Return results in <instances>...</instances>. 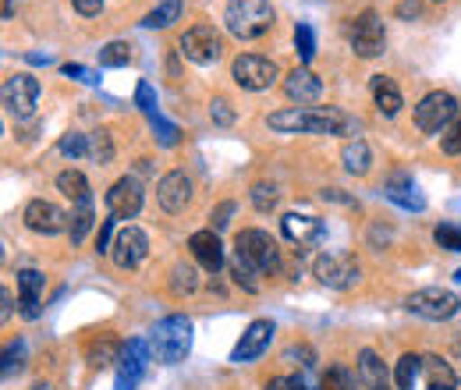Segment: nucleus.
<instances>
[{
    "label": "nucleus",
    "instance_id": "nucleus-43",
    "mask_svg": "<svg viewBox=\"0 0 461 390\" xmlns=\"http://www.w3.org/2000/svg\"><path fill=\"white\" fill-rule=\"evenodd\" d=\"M135 104H139V111L142 113H157V93H153V86L149 82H139V89H135Z\"/></svg>",
    "mask_w": 461,
    "mask_h": 390
},
{
    "label": "nucleus",
    "instance_id": "nucleus-3",
    "mask_svg": "<svg viewBox=\"0 0 461 390\" xmlns=\"http://www.w3.org/2000/svg\"><path fill=\"white\" fill-rule=\"evenodd\" d=\"M188 348H192V323H188L185 316H167V320H160V323L153 327V334H149V351H153L157 362H164V366L181 362V358L188 355Z\"/></svg>",
    "mask_w": 461,
    "mask_h": 390
},
{
    "label": "nucleus",
    "instance_id": "nucleus-41",
    "mask_svg": "<svg viewBox=\"0 0 461 390\" xmlns=\"http://www.w3.org/2000/svg\"><path fill=\"white\" fill-rule=\"evenodd\" d=\"M433 238H437V245H440V249H447V252H461V227L458 223H440V227L433 231Z\"/></svg>",
    "mask_w": 461,
    "mask_h": 390
},
{
    "label": "nucleus",
    "instance_id": "nucleus-6",
    "mask_svg": "<svg viewBox=\"0 0 461 390\" xmlns=\"http://www.w3.org/2000/svg\"><path fill=\"white\" fill-rule=\"evenodd\" d=\"M458 295L447 287H422V291L404 298V309L422 316V320H451L458 313Z\"/></svg>",
    "mask_w": 461,
    "mask_h": 390
},
{
    "label": "nucleus",
    "instance_id": "nucleus-37",
    "mask_svg": "<svg viewBox=\"0 0 461 390\" xmlns=\"http://www.w3.org/2000/svg\"><path fill=\"white\" fill-rule=\"evenodd\" d=\"M277 199H281V195H277L274 185H267V181H256V185H252V206H256L259 213H270V210L277 206Z\"/></svg>",
    "mask_w": 461,
    "mask_h": 390
},
{
    "label": "nucleus",
    "instance_id": "nucleus-45",
    "mask_svg": "<svg viewBox=\"0 0 461 390\" xmlns=\"http://www.w3.org/2000/svg\"><path fill=\"white\" fill-rule=\"evenodd\" d=\"M114 221L117 217H107V221L100 223V234H96V252H111V234H114Z\"/></svg>",
    "mask_w": 461,
    "mask_h": 390
},
{
    "label": "nucleus",
    "instance_id": "nucleus-50",
    "mask_svg": "<svg viewBox=\"0 0 461 390\" xmlns=\"http://www.w3.org/2000/svg\"><path fill=\"white\" fill-rule=\"evenodd\" d=\"M398 14H402V18H408V14L415 18V14H419V4H415V0H404V4H398Z\"/></svg>",
    "mask_w": 461,
    "mask_h": 390
},
{
    "label": "nucleus",
    "instance_id": "nucleus-42",
    "mask_svg": "<svg viewBox=\"0 0 461 390\" xmlns=\"http://www.w3.org/2000/svg\"><path fill=\"white\" fill-rule=\"evenodd\" d=\"M440 146H444L447 157H458L461 153V111H458V117L447 124V132L440 135Z\"/></svg>",
    "mask_w": 461,
    "mask_h": 390
},
{
    "label": "nucleus",
    "instance_id": "nucleus-1",
    "mask_svg": "<svg viewBox=\"0 0 461 390\" xmlns=\"http://www.w3.org/2000/svg\"><path fill=\"white\" fill-rule=\"evenodd\" d=\"M274 132L285 135H348L355 132V121L338 107H288L267 117Z\"/></svg>",
    "mask_w": 461,
    "mask_h": 390
},
{
    "label": "nucleus",
    "instance_id": "nucleus-10",
    "mask_svg": "<svg viewBox=\"0 0 461 390\" xmlns=\"http://www.w3.org/2000/svg\"><path fill=\"white\" fill-rule=\"evenodd\" d=\"M146 256H149V238H146V231H139V227L117 231L114 245H111V259H114L117 270H139Z\"/></svg>",
    "mask_w": 461,
    "mask_h": 390
},
{
    "label": "nucleus",
    "instance_id": "nucleus-21",
    "mask_svg": "<svg viewBox=\"0 0 461 390\" xmlns=\"http://www.w3.org/2000/svg\"><path fill=\"white\" fill-rule=\"evenodd\" d=\"M281 231H285L288 241H294L298 249H305V245H316V241L323 238V221L305 217V213H288V217L281 221Z\"/></svg>",
    "mask_w": 461,
    "mask_h": 390
},
{
    "label": "nucleus",
    "instance_id": "nucleus-12",
    "mask_svg": "<svg viewBox=\"0 0 461 390\" xmlns=\"http://www.w3.org/2000/svg\"><path fill=\"white\" fill-rule=\"evenodd\" d=\"M149 344L146 340H128L124 351H121V362H117V380L114 390H135L142 373H146V362H149Z\"/></svg>",
    "mask_w": 461,
    "mask_h": 390
},
{
    "label": "nucleus",
    "instance_id": "nucleus-25",
    "mask_svg": "<svg viewBox=\"0 0 461 390\" xmlns=\"http://www.w3.org/2000/svg\"><path fill=\"white\" fill-rule=\"evenodd\" d=\"M341 160H345V170L348 174H369V168H373V153H369V146L362 142V139H351V142H345V150H341Z\"/></svg>",
    "mask_w": 461,
    "mask_h": 390
},
{
    "label": "nucleus",
    "instance_id": "nucleus-18",
    "mask_svg": "<svg viewBox=\"0 0 461 390\" xmlns=\"http://www.w3.org/2000/svg\"><path fill=\"white\" fill-rule=\"evenodd\" d=\"M285 93H288V100H294L298 107H309V104H316L323 96V78L312 75L309 68H294L288 78H285Z\"/></svg>",
    "mask_w": 461,
    "mask_h": 390
},
{
    "label": "nucleus",
    "instance_id": "nucleus-38",
    "mask_svg": "<svg viewBox=\"0 0 461 390\" xmlns=\"http://www.w3.org/2000/svg\"><path fill=\"white\" fill-rule=\"evenodd\" d=\"M294 50L302 57V64H312V57H316V36H312V29L305 22L294 29Z\"/></svg>",
    "mask_w": 461,
    "mask_h": 390
},
{
    "label": "nucleus",
    "instance_id": "nucleus-17",
    "mask_svg": "<svg viewBox=\"0 0 461 390\" xmlns=\"http://www.w3.org/2000/svg\"><path fill=\"white\" fill-rule=\"evenodd\" d=\"M157 199H160V210L164 213H181L192 199V181L185 177V170H171L160 177L157 185Z\"/></svg>",
    "mask_w": 461,
    "mask_h": 390
},
{
    "label": "nucleus",
    "instance_id": "nucleus-14",
    "mask_svg": "<svg viewBox=\"0 0 461 390\" xmlns=\"http://www.w3.org/2000/svg\"><path fill=\"white\" fill-rule=\"evenodd\" d=\"M22 221L36 234H60L68 227V213L60 206H54V203H47V199H32L25 206V213H22Z\"/></svg>",
    "mask_w": 461,
    "mask_h": 390
},
{
    "label": "nucleus",
    "instance_id": "nucleus-46",
    "mask_svg": "<svg viewBox=\"0 0 461 390\" xmlns=\"http://www.w3.org/2000/svg\"><path fill=\"white\" fill-rule=\"evenodd\" d=\"M210 113H213V121H217V124H224V128H228L230 121H234V113H230V107H228V100H213V104H210Z\"/></svg>",
    "mask_w": 461,
    "mask_h": 390
},
{
    "label": "nucleus",
    "instance_id": "nucleus-20",
    "mask_svg": "<svg viewBox=\"0 0 461 390\" xmlns=\"http://www.w3.org/2000/svg\"><path fill=\"white\" fill-rule=\"evenodd\" d=\"M188 249H192V256L199 259L203 270L217 274V270L224 267V245H221L217 231H195V234L188 238Z\"/></svg>",
    "mask_w": 461,
    "mask_h": 390
},
{
    "label": "nucleus",
    "instance_id": "nucleus-33",
    "mask_svg": "<svg viewBox=\"0 0 461 390\" xmlns=\"http://www.w3.org/2000/svg\"><path fill=\"white\" fill-rule=\"evenodd\" d=\"M256 267L252 263H245L238 252H234V263H230V277H234V284H241L245 291H259V280H256Z\"/></svg>",
    "mask_w": 461,
    "mask_h": 390
},
{
    "label": "nucleus",
    "instance_id": "nucleus-35",
    "mask_svg": "<svg viewBox=\"0 0 461 390\" xmlns=\"http://www.w3.org/2000/svg\"><path fill=\"white\" fill-rule=\"evenodd\" d=\"M128 60H131V47L121 43V40L107 43V47H100V64H104V68H124Z\"/></svg>",
    "mask_w": 461,
    "mask_h": 390
},
{
    "label": "nucleus",
    "instance_id": "nucleus-40",
    "mask_svg": "<svg viewBox=\"0 0 461 390\" xmlns=\"http://www.w3.org/2000/svg\"><path fill=\"white\" fill-rule=\"evenodd\" d=\"M171 287H174V295H188V291H195L199 287V277H195V270L192 267H185V263H177L174 267V274H171Z\"/></svg>",
    "mask_w": 461,
    "mask_h": 390
},
{
    "label": "nucleus",
    "instance_id": "nucleus-9",
    "mask_svg": "<svg viewBox=\"0 0 461 390\" xmlns=\"http://www.w3.org/2000/svg\"><path fill=\"white\" fill-rule=\"evenodd\" d=\"M177 47H181V54L188 57L192 64H213V60L224 57V40H221V32H217L213 25H195V29H188Z\"/></svg>",
    "mask_w": 461,
    "mask_h": 390
},
{
    "label": "nucleus",
    "instance_id": "nucleus-47",
    "mask_svg": "<svg viewBox=\"0 0 461 390\" xmlns=\"http://www.w3.org/2000/svg\"><path fill=\"white\" fill-rule=\"evenodd\" d=\"M64 75H68V78H78V82H89V86L96 82V75H93V71H86L82 64H64Z\"/></svg>",
    "mask_w": 461,
    "mask_h": 390
},
{
    "label": "nucleus",
    "instance_id": "nucleus-32",
    "mask_svg": "<svg viewBox=\"0 0 461 390\" xmlns=\"http://www.w3.org/2000/svg\"><path fill=\"white\" fill-rule=\"evenodd\" d=\"M58 150H60V157H71V160H78V157H89V135L68 132V135H60Z\"/></svg>",
    "mask_w": 461,
    "mask_h": 390
},
{
    "label": "nucleus",
    "instance_id": "nucleus-7",
    "mask_svg": "<svg viewBox=\"0 0 461 390\" xmlns=\"http://www.w3.org/2000/svg\"><path fill=\"white\" fill-rule=\"evenodd\" d=\"M230 75L238 82V89H249V93H263L277 82V64L270 57H259V54H241L234 64H230Z\"/></svg>",
    "mask_w": 461,
    "mask_h": 390
},
{
    "label": "nucleus",
    "instance_id": "nucleus-4",
    "mask_svg": "<svg viewBox=\"0 0 461 390\" xmlns=\"http://www.w3.org/2000/svg\"><path fill=\"white\" fill-rule=\"evenodd\" d=\"M458 100L451 96V93H444V89H437V93H426L422 100H419V107H415V128L422 132V135H437V132H447V124L458 117Z\"/></svg>",
    "mask_w": 461,
    "mask_h": 390
},
{
    "label": "nucleus",
    "instance_id": "nucleus-15",
    "mask_svg": "<svg viewBox=\"0 0 461 390\" xmlns=\"http://www.w3.org/2000/svg\"><path fill=\"white\" fill-rule=\"evenodd\" d=\"M270 337H274V323H270V320H252V323L245 327L241 340L234 344L230 362H252V358H259V355L270 348Z\"/></svg>",
    "mask_w": 461,
    "mask_h": 390
},
{
    "label": "nucleus",
    "instance_id": "nucleus-24",
    "mask_svg": "<svg viewBox=\"0 0 461 390\" xmlns=\"http://www.w3.org/2000/svg\"><path fill=\"white\" fill-rule=\"evenodd\" d=\"M358 380H362V387L369 390H384L387 387V369H384V362L376 358V351H358Z\"/></svg>",
    "mask_w": 461,
    "mask_h": 390
},
{
    "label": "nucleus",
    "instance_id": "nucleus-27",
    "mask_svg": "<svg viewBox=\"0 0 461 390\" xmlns=\"http://www.w3.org/2000/svg\"><path fill=\"white\" fill-rule=\"evenodd\" d=\"M58 188L71 199V203H89V181L82 170H60Z\"/></svg>",
    "mask_w": 461,
    "mask_h": 390
},
{
    "label": "nucleus",
    "instance_id": "nucleus-23",
    "mask_svg": "<svg viewBox=\"0 0 461 390\" xmlns=\"http://www.w3.org/2000/svg\"><path fill=\"white\" fill-rule=\"evenodd\" d=\"M369 89H373V100H376V111L384 113V117H394V113L402 111V89L387 78V75H373V82H369Z\"/></svg>",
    "mask_w": 461,
    "mask_h": 390
},
{
    "label": "nucleus",
    "instance_id": "nucleus-39",
    "mask_svg": "<svg viewBox=\"0 0 461 390\" xmlns=\"http://www.w3.org/2000/svg\"><path fill=\"white\" fill-rule=\"evenodd\" d=\"M149 124H153V132H157V142H160V146H167V150H171V146L181 142V128L171 124V121H164L160 113H153V117H149Z\"/></svg>",
    "mask_w": 461,
    "mask_h": 390
},
{
    "label": "nucleus",
    "instance_id": "nucleus-19",
    "mask_svg": "<svg viewBox=\"0 0 461 390\" xmlns=\"http://www.w3.org/2000/svg\"><path fill=\"white\" fill-rule=\"evenodd\" d=\"M43 287H47V277H43L40 270H22V274H18V313H22L25 320H36V316L43 313V309H40Z\"/></svg>",
    "mask_w": 461,
    "mask_h": 390
},
{
    "label": "nucleus",
    "instance_id": "nucleus-54",
    "mask_svg": "<svg viewBox=\"0 0 461 390\" xmlns=\"http://www.w3.org/2000/svg\"><path fill=\"white\" fill-rule=\"evenodd\" d=\"M455 277H458V280H461V270H458V274H455Z\"/></svg>",
    "mask_w": 461,
    "mask_h": 390
},
{
    "label": "nucleus",
    "instance_id": "nucleus-8",
    "mask_svg": "<svg viewBox=\"0 0 461 390\" xmlns=\"http://www.w3.org/2000/svg\"><path fill=\"white\" fill-rule=\"evenodd\" d=\"M0 96H4V111L11 117H32L36 104H40V82L32 75H25V71L11 75L4 82V89H0Z\"/></svg>",
    "mask_w": 461,
    "mask_h": 390
},
{
    "label": "nucleus",
    "instance_id": "nucleus-13",
    "mask_svg": "<svg viewBox=\"0 0 461 390\" xmlns=\"http://www.w3.org/2000/svg\"><path fill=\"white\" fill-rule=\"evenodd\" d=\"M107 210H111V217H117V221L139 217V210H142V185L135 177L114 181L111 192H107Z\"/></svg>",
    "mask_w": 461,
    "mask_h": 390
},
{
    "label": "nucleus",
    "instance_id": "nucleus-55",
    "mask_svg": "<svg viewBox=\"0 0 461 390\" xmlns=\"http://www.w3.org/2000/svg\"><path fill=\"white\" fill-rule=\"evenodd\" d=\"M384 390H387V387H384Z\"/></svg>",
    "mask_w": 461,
    "mask_h": 390
},
{
    "label": "nucleus",
    "instance_id": "nucleus-49",
    "mask_svg": "<svg viewBox=\"0 0 461 390\" xmlns=\"http://www.w3.org/2000/svg\"><path fill=\"white\" fill-rule=\"evenodd\" d=\"M234 213V203H221V210L213 213V227L221 231V227H228V217Z\"/></svg>",
    "mask_w": 461,
    "mask_h": 390
},
{
    "label": "nucleus",
    "instance_id": "nucleus-44",
    "mask_svg": "<svg viewBox=\"0 0 461 390\" xmlns=\"http://www.w3.org/2000/svg\"><path fill=\"white\" fill-rule=\"evenodd\" d=\"M22 355H25V348H22V344L7 348V355H4V376H11V373H18V369H22Z\"/></svg>",
    "mask_w": 461,
    "mask_h": 390
},
{
    "label": "nucleus",
    "instance_id": "nucleus-16",
    "mask_svg": "<svg viewBox=\"0 0 461 390\" xmlns=\"http://www.w3.org/2000/svg\"><path fill=\"white\" fill-rule=\"evenodd\" d=\"M316 277H320V284H327L334 291H345L358 280V263L348 259V256H320L316 259Z\"/></svg>",
    "mask_w": 461,
    "mask_h": 390
},
{
    "label": "nucleus",
    "instance_id": "nucleus-52",
    "mask_svg": "<svg viewBox=\"0 0 461 390\" xmlns=\"http://www.w3.org/2000/svg\"><path fill=\"white\" fill-rule=\"evenodd\" d=\"M426 390H455V387H444V384H426Z\"/></svg>",
    "mask_w": 461,
    "mask_h": 390
},
{
    "label": "nucleus",
    "instance_id": "nucleus-48",
    "mask_svg": "<svg viewBox=\"0 0 461 390\" xmlns=\"http://www.w3.org/2000/svg\"><path fill=\"white\" fill-rule=\"evenodd\" d=\"M71 4H75V11L86 14V18H93V14L104 11V0H71Z\"/></svg>",
    "mask_w": 461,
    "mask_h": 390
},
{
    "label": "nucleus",
    "instance_id": "nucleus-36",
    "mask_svg": "<svg viewBox=\"0 0 461 390\" xmlns=\"http://www.w3.org/2000/svg\"><path fill=\"white\" fill-rule=\"evenodd\" d=\"M89 227H93V206L89 203H78V210L71 213V227H68L71 231V245H78Z\"/></svg>",
    "mask_w": 461,
    "mask_h": 390
},
{
    "label": "nucleus",
    "instance_id": "nucleus-22",
    "mask_svg": "<svg viewBox=\"0 0 461 390\" xmlns=\"http://www.w3.org/2000/svg\"><path fill=\"white\" fill-rule=\"evenodd\" d=\"M384 195H387L391 203L404 206V210H415V213H422V210H426V199L415 192V185H411V177H408V174H394V177L384 185Z\"/></svg>",
    "mask_w": 461,
    "mask_h": 390
},
{
    "label": "nucleus",
    "instance_id": "nucleus-11",
    "mask_svg": "<svg viewBox=\"0 0 461 390\" xmlns=\"http://www.w3.org/2000/svg\"><path fill=\"white\" fill-rule=\"evenodd\" d=\"M384 43H387V32H384V22L376 11H362L355 18V29H351V47L358 57H380L384 54Z\"/></svg>",
    "mask_w": 461,
    "mask_h": 390
},
{
    "label": "nucleus",
    "instance_id": "nucleus-34",
    "mask_svg": "<svg viewBox=\"0 0 461 390\" xmlns=\"http://www.w3.org/2000/svg\"><path fill=\"white\" fill-rule=\"evenodd\" d=\"M358 387H362V380L355 373L341 369V366L327 369V376H323V390H358Z\"/></svg>",
    "mask_w": 461,
    "mask_h": 390
},
{
    "label": "nucleus",
    "instance_id": "nucleus-51",
    "mask_svg": "<svg viewBox=\"0 0 461 390\" xmlns=\"http://www.w3.org/2000/svg\"><path fill=\"white\" fill-rule=\"evenodd\" d=\"M267 390H294V387H291V380H270Z\"/></svg>",
    "mask_w": 461,
    "mask_h": 390
},
{
    "label": "nucleus",
    "instance_id": "nucleus-5",
    "mask_svg": "<svg viewBox=\"0 0 461 390\" xmlns=\"http://www.w3.org/2000/svg\"><path fill=\"white\" fill-rule=\"evenodd\" d=\"M234 252H238L245 263H252L259 274H263V270H277V263H281L277 241H274L267 231H259V227L241 231V234L234 238Z\"/></svg>",
    "mask_w": 461,
    "mask_h": 390
},
{
    "label": "nucleus",
    "instance_id": "nucleus-31",
    "mask_svg": "<svg viewBox=\"0 0 461 390\" xmlns=\"http://www.w3.org/2000/svg\"><path fill=\"white\" fill-rule=\"evenodd\" d=\"M89 160H96V164H111L114 160V142H111L107 132H93L89 135Z\"/></svg>",
    "mask_w": 461,
    "mask_h": 390
},
{
    "label": "nucleus",
    "instance_id": "nucleus-53",
    "mask_svg": "<svg viewBox=\"0 0 461 390\" xmlns=\"http://www.w3.org/2000/svg\"><path fill=\"white\" fill-rule=\"evenodd\" d=\"M32 390H54V387H50V384H36Z\"/></svg>",
    "mask_w": 461,
    "mask_h": 390
},
{
    "label": "nucleus",
    "instance_id": "nucleus-29",
    "mask_svg": "<svg viewBox=\"0 0 461 390\" xmlns=\"http://www.w3.org/2000/svg\"><path fill=\"white\" fill-rule=\"evenodd\" d=\"M177 18H181V0H164L160 7H153V11L142 18V25H149V29H167Z\"/></svg>",
    "mask_w": 461,
    "mask_h": 390
},
{
    "label": "nucleus",
    "instance_id": "nucleus-30",
    "mask_svg": "<svg viewBox=\"0 0 461 390\" xmlns=\"http://www.w3.org/2000/svg\"><path fill=\"white\" fill-rule=\"evenodd\" d=\"M419 373H422V358H419V355H402V358H398V369H394L398 390L415 387V376H419Z\"/></svg>",
    "mask_w": 461,
    "mask_h": 390
},
{
    "label": "nucleus",
    "instance_id": "nucleus-28",
    "mask_svg": "<svg viewBox=\"0 0 461 390\" xmlns=\"http://www.w3.org/2000/svg\"><path fill=\"white\" fill-rule=\"evenodd\" d=\"M422 373H426V384H444V387H458V376L455 369L437 358V355H422Z\"/></svg>",
    "mask_w": 461,
    "mask_h": 390
},
{
    "label": "nucleus",
    "instance_id": "nucleus-2",
    "mask_svg": "<svg viewBox=\"0 0 461 390\" xmlns=\"http://www.w3.org/2000/svg\"><path fill=\"white\" fill-rule=\"evenodd\" d=\"M224 25L238 40H259L274 25V7H270V0H228Z\"/></svg>",
    "mask_w": 461,
    "mask_h": 390
},
{
    "label": "nucleus",
    "instance_id": "nucleus-26",
    "mask_svg": "<svg viewBox=\"0 0 461 390\" xmlns=\"http://www.w3.org/2000/svg\"><path fill=\"white\" fill-rule=\"evenodd\" d=\"M121 351H124V344H117L111 337H100V340L89 344V366L93 369H107V366L121 362Z\"/></svg>",
    "mask_w": 461,
    "mask_h": 390
}]
</instances>
